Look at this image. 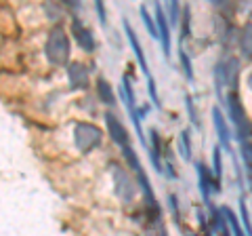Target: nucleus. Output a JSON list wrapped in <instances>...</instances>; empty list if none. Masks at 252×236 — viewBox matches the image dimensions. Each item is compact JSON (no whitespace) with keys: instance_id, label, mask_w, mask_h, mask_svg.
Returning <instances> with one entry per match:
<instances>
[{"instance_id":"obj_1","label":"nucleus","mask_w":252,"mask_h":236,"mask_svg":"<svg viewBox=\"0 0 252 236\" xmlns=\"http://www.w3.org/2000/svg\"><path fill=\"white\" fill-rule=\"evenodd\" d=\"M215 84H217V93L220 99H225L223 89L227 86V93H238V84H240V59L233 55H227L215 66Z\"/></svg>"},{"instance_id":"obj_2","label":"nucleus","mask_w":252,"mask_h":236,"mask_svg":"<svg viewBox=\"0 0 252 236\" xmlns=\"http://www.w3.org/2000/svg\"><path fill=\"white\" fill-rule=\"evenodd\" d=\"M223 101H225L227 116L233 122V129H235V135H238L240 144L242 141H252V120L248 118L246 110H244V104L240 101L238 93H227Z\"/></svg>"},{"instance_id":"obj_3","label":"nucleus","mask_w":252,"mask_h":236,"mask_svg":"<svg viewBox=\"0 0 252 236\" xmlns=\"http://www.w3.org/2000/svg\"><path fill=\"white\" fill-rule=\"evenodd\" d=\"M44 53L53 66H65L69 61V38L61 26H55L46 36Z\"/></svg>"},{"instance_id":"obj_4","label":"nucleus","mask_w":252,"mask_h":236,"mask_svg":"<svg viewBox=\"0 0 252 236\" xmlns=\"http://www.w3.org/2000/svg\"><path fill=\"white\" fill-rule=\"evenodd\" d=\"M101 141H103V133H101L97 124H91V122L74 124V144L80 154H89L93 150H97Z\"/></svg>"},{"instance_id":"obj_5","label":"nucleus","mask_w":252,"mask_h":236,"mask_svg":"<svg viewBox=\"0 0 252 236\" xmlns=\"http://www.w3.org/2000/svg\"><path fill=\"white\" fill-rule=\"evenodd\" d=\"M109 171H112L116 196L126 204L132 202L135 200V196H137V184H135V179L130 177V173L126 171L124 167H120L118 162H109Z\"/></svg>"},{"instance_id":"obj_6","label":"nucleus","mask_w":252,"mask_h":236,"mask_svg":"<svg viewBox=\"0 0 252 236\" xmlns=\"http://www.w3.org/2000/svg\"><path fill=\"white\" fill-rule=\"evenodd\" d=\"M120 97L126 106V112H128L130 120H132V127H135L137 135H139V141L143 144V148L149 152V146H147V139H145V133H143V127H141V114H139V108H137V101H135V91H132V84H130V78L128 76H122V89H120Z\"/></svg>"},{"instance_id":"obj_7","label":"nucleus","mask_w":252,"mask_h":236,"mask_svg":"<svg viewBox=\"0 0 252 236\" xmlns=\"http://www.w3.org/2000/svg\"><path fill=\"white\" fill-rule=\"evenodd\" d=\"M124 32H126V38H128V42H130V46H132V51H135V55H137V61H139L141 70H143V74L147 76V91H149V95H152L154 106H160V95H158V89H156V80L152 78V72H149L145 53H143V49H141V42H139V38H137V34H135V30L130 28V23L126 21V19H124Z\"/></svg>"},{"instance_id":"obj_8","label":"nucleus","mask_w":252,"mask_h":236,"mask_svg":"<svg viewBox=\"0 0 252 236\" xmlns=\"http://www.w3.org/2000/svg\"><path fill=\"white\" fill-rule=\"evenodd\" d=\"M198 169V182H200V192H202V200L204 204H210V192H220V184L215 179V175L210 173V169L204 162H195Z\"/></svg>"},{"instance_id":"obj_9","label":"nucleus","mask_w":252,"mask_h":236,"mask_svg":"<svg viewBox=\"0 0 252 236\" xmlns=\"http://www.w3.org/2000/svg\"><path fill=\"white\" fill-rule=\"evenodd\" d=\"M154 19L158 28V38L162 42V51L166 57H170V23H168L166 13H164V6L154 4Z\"/></svg>"},{"instance_id":"obj_10","label":"nucleus","mask_w":252,"mask_h":236,"mask_svg":"<svg viewBox=\"0 0 252 236\" xmlns=\"http://www.w3.org/2000/svg\"><path fill=\"white\" fill-rule=\"evenodd\" d=\"M212 122H215V129H217V135H219V141H220V148H225L227 154H233L231 150V129L227 124V118L223 116L219 108H212Z\"/></svg>"},{"instance_id":"obj_11","label":"nucleus","mask_w":252,"mask_h":236,"mask_svg":"<svg viewBox=\"0 0 252 236\" xmlns=\"http://www.w3.org/2000/svg\"><path fill=\"white\" fill-rule=\"evenodd\" d=\"M105 124H107V131H109V137H112V141L116 146H120V148H126V146H130V135H128V131L124 129V124L118 120V118L114 114H109L105 112Z\"/></svg>"},{"instance_id":"obj_12","label":"nucleus","mask_w":252,"mask_h":236,"mask_svg":"<svg viewBox=\"0 0 252 236\" xmlns=\"http://www.w3.org/2000/svg\"><path fill=\"white\" fill-rule=\"evenodd\" d=\"M67 80H69V86L72 89H89V70H86L84 64H80V61H74V64L67 66Z\"/></svg>"},{"instance_id":"obj_13","label":"nucleus","mask_w":252,"mask_h":236,"mask_svg":"<svg viewBox=\"0 0 252 236\" xmlns=\"http://www.w3.org/2000/svg\"><path fill=\"white\" fill-rule=\"evenodd\" d=\"M72 32H74L76 42L80 44L82 51H86V53H93V51H94V38H93V34H91V30L84 28V23L78 19V17L72 19Z\"/></svg>"},{"instance_id":"obj_14","label":"nucleus","mask_w":252,"mask_h":236,"mask_svg":"<svg viewBox=\"0 0 252 236\" xmlns=\"http://www.w3.org/2000/svg\"><path fill=\"white\" fill-rule=\"evenodd\" d=\"M238 46H240V53L244 59H252V21L244 23V28L240 30Z\"/></svg>"},{"instance_id":"obj_15","label":"nucleus","mask_w":252,"mask_h":236,"mask_svg":"<svg viewBox=\"0 0 252 236\" xmlns=\"http://www.w3.org/2000/svg\"><path fill=\"white\" fill-rule=\"evenodd\" d=\"M97 95H99V99L103 101L105 106H116V95H114V91H112V84H109L105 78H99L97 80Z\"/></svg>"},{"instance_id":"obj_16","label":"nucleus","mask_w":252,"mask_h":236,"mask_svg":"<svg viewBox=\"0 0 252 236\" xmlns=\"http://www.w3.org/2000/svg\"><path fill=\"white\" fill-rule=\"evenodd\" d=\"M240 154H242L244 167H246L248 182L252 186V141H242V144H240Z\"/></svg>"},{"instance_id":"obj_17","label":"nucleus","mask_w":252,"mask_h":236,"mask_svg":"<svg viewBox=\"0 0 252 236\" xmlns=\"http://www.w3.org/2000/svg\"><path fill=\"white\" fill-rule=\"evenodd\" d=\"M179 150L185 160H191V137H189L187 129L181 131V135H179Z\"/></svg>"},{"instance_id":"obj_18","label":"nucleus","mask_w":252,"mask_h":236,"mask_svg":"<svg viewBox=\"0 0 252 236\" xmlns=\"http://www.w3.org/2000/svg\"><path fill=\"white\" fill-rule=\"evenodd\" d=\"M139 13H141V19H143V23H145V28H147V32L152 34V38H156V40H160L158 38V28H156V19L149 15V11L145 9V6H141L139 9Z\"/></svg>"},{"instance_id":"obj_19","label":"nucleus","mask_w":252,"mask_h":236,"mask_svg":"<svg viewBox=\"0 0 252 236\" xmlns=\"http://www.w3.org/2000/svg\"><path fill=\"white\" fill-rule=\"evenodd\" d=\"M122 156H124V160H126V167H128V169L137 171V169L141 167V160H139V156H137V152L132 150L130 146L122 148Z\"/></svg>"},{"instance_id":"obj_20","label":"nucleus","mask_w":252,"mask_h":236,"mask_svg":"<svg viewBox=\"0 0 252 236\" xmlns=\"http://www.w3.org/2000/svg\"><path fill=\"white\" fill-rule=\"evenodd\" d=\"M164 13H166V17H168V23L170 26H179V21H181V6L179 2H168L166 4V9H164Z\"/></svg>"},{"instance_id":"obj_21","label":"nucleus","mask_w":252,"mask_h":236,"mask_svg":"<svg viewBox=\"0 0 252 236\" xmlns=\"http://www.w3.org/2000/svg\"><path fill=\"white\" fill-rule=\"evenodd\" d=\"M240 222L246 228V236H252V222H250V215H248V207H246V200L244 196H240Z\"/></svg>"},{"instance_id":"obj_22","label":"nucleus","mask_w":252,"mask_h":236,"mask_svg":"<svg viewBox=\"0 0 252 236\" xmlns=\"http://www.w3.org/2000/svg\"><path fill=\"white\" fill-rule=\"evenodd\" d=\"M212 175H215L217 182H220V177H223V160H220V148H215V154H212Z\"/></svg>"},{"instance_id":"obj_23","label":"nucleus","mask_w":252,"mask_h":236,"mask_svg":"<svg viewBox=\"0 0 252 236\" xmlns=\"http://www.w3.org/2000/svg\"><path fill=\"white\" fill-rule=\"evenodd\" d=\"M179 59H181V66H183V72L187 80H193V68H191V61H189V55L181 49L179 51Z\"/></svg>"},{"instance_id":"obj_24","label":"nucleus","mask_w":252,"mask_h":236,"mask_svg":"<svg viewBox=\"0 0 252 236\" xmlns=\"http://www.w3.org/2000/svg\"><path fill=\"white\" fill-rule=\"evenodd\" d=\"M185 106H187V112H189V118H191L193 127H198V129H200V116H198V110H195V106H193L191 95H187V97H185Z\"/></svg>"},{"instance_id":"obj_25","label":"nucleus","mask_w":252,"mask_h":236,"mask_svg":"<svg viewBox=\"0 0 252 236\" xmlns=\"http://www.w3.org/2000/svg\"><path fill=\"white\" fill-rule=\"evenodd\" d=\"M94 6H97V13H99V17H101V23H105V11H103V2H97Z\"/></svg>"},{"instance_id":"obj_26","label":"nucleus","mask_w":252,"mask_h":236,"mask_svg":"<svg viewBox=\"0 0 252 236\" xmlns=\"http://www.w3.org/2000/svg\"><path fill=\"white\" fill-rule=\"evenodd\" d=\"M246 82H248V89L252 91V70H250V74H248V80H246Z\"/></svg>"},{"instance_id":"obj_27","label":"nucleus","mask_w":252,"mask_h":236,"mask_svg":"<svg viewBox=\"0 0 252 236\" xmlns=\"http://www.w3.org/2000/svg\"><path fill=\"white\" fill-rule=\"evenodd\" d=\"M206 236H212V230H208V228H206Z\"/></svg>"},{"instance_id":"obj_28","label":"nucleus","mask_w":252,"mask_h":236,"mask_svg":"<svg viewBox=\"0 0 252 236\" xmlns=\"http://www.w3.org/2000/svg\"><path fill=\"white\" fill-rule=\"evenodd\" d=\"M162 236H166V232H162Z\"/></svg>"}]
</instances>
